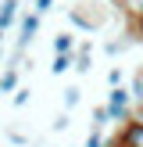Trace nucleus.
I'll return each mask as SVG.
<instances>
[{
    "mask_svg": "<svg viewBox=\"0 0 143 147\" xmlns=\"http://www.w3.org/2000/svg\"><path fill=\"white\" fill-rule=\"evenodd\" d=\"M90 68H93V43L86 40L82 47L75 50V72H79V76H86V72H90Z\"/></svg>",
    "mask_w": 143,
    "mask_h": 147,
    "instance_id": "obj_2",
    "label": "nucleus"
},
{
    "mask_svg": "<svg viewBox=\"0 0 143 147\" xmlns=\"http://www.w3.org/2000/svg\"><path fill=\"white\" fill-rule=\"evenodd\" d=\"M111 147H136V144H129V140H118V136H114V144Z\"/></svg>",
    "mask_w": 143,
    "mask_h": 147,
    "instance_id": "obj_17",
    "label": "nucleus"
},
{
    "mask_svg": "<svg viewBox=\"0 0 143 147\" xmlns=\"http://www.w3.org/2000/svg\"><path fill=\"white\" fill-rule=\"evenodd\" d=\"M107 122H111V111H107V104H104V108H93V133H100Z\"/></svg>",
    "mask_w": 143,
    "mask_h": 147,
    "instance_id": "obj_8",
    "label": "nucleus"
},
{
    "mask_svg": "<svg viewBox=\"0 0 143 147\" xmlns=\"http://www.w3.org/2000/svg\"><path fill=\"white\" fill-rule=\"evenodd\" d=\"M136 29H140V32H143V18H136Z\"/></svg>",
    "mask_w": 143,
    "mask_h": 147,
    "instance_id": "obj_20",
    "label": "nucleus"
},
{
    "mask_svg": "<svg viewBox=\"0 0 143 147\" xmlns=\"http://www.w3.org/2000/svg\"><path fill=\"white\" fill-rule=\"evenodd\" d=\"M132 93H129V86H118V90L107 93V111H111V122H129L132 119Z\"/></svg>",
    "mask_w": 143,
    "mask_h": 147,
    "instance_id": "obj_1",
    "label": "nucleus"
},
{
    "mask_svg": "<svg viewBox=\"0 0 143 147\" xmlns=\"http://www.w3.org/2000/svg\"><path fill=\"white\" fill-rule=\"evenodd\" d=\"M132 40H136V36H125V40H111V43H104V50H107V54H122V50H129V47H132Z\"/></svg>",
    "mask_w": 143,
    "mask_h": 147,
    "instance_id": "obj_9",
    "label": "nucleus"
},
{
    "mask_svg": "<svg viewBox=\"0 0 143 147\" xmlns=\"http://www.w3.org/2000/svg\"><path fill=\"white\" fill-rule=\"evenodd\" d=\"M54 54H75V36L72 32H57L54 36Z\"/></svg>",
    "mask_w": 143,
    "mask_h": 147,
    "instance_id": "obj_6",
    "label": "nucleus"
},
{
    "mask_svg": "<svg viewBox=\"0 0 143 147\" xmlns=\"http://www.w3.org/2000/svg\"><path fill=\"white\" fill-rule=\"evenodd\" d=\"M118 140H129V144H136V147H143V126H136L132 119L122 126V133H118Z\"/></svg>",
    "mask_w": 143,
    "mask_h": 147,
    "instance_id": "obj_5",
    "label": "nucleus"
},
{
    "mask_svg": "<svg viewBox=\"0 0 143 147\" xmlns=\"http://www.w3.org/2000/svg\"><path fill=\"white\" fill-rule=\"evenodd\" d=\"M75 104H79V86H68L64 90V111H72Z\"/></svg>",
    "mask_w": 143,
    "mask_h": 147,
    "instance_id": "obj_11",
    "label": "nucleus"
},
{
    "mask_svg": "<svg viewBox=\"0 0 143 147\" xmlns=\"http://www.w3.org/2000/svg\"><path fill=\"white\" fill-rule=\"evenodd\" d=\"M18 22V0H0V29H11Z\"/></svg>",
    "mask_w": 143,
    "mask_h": 147,
    "instance_id": "obj_3",
    "label": "nucleus"
},
{
    "mask_svg": "<svg viewBox=\"0 0 143 147\" xmlns=\"http://www.w3.org/2000/svg\"><path fill=\"white\" fill-rule=\"evenodd\" d=\"M129 93H132V100H136V104H143V72H140L136 79H132V86H129Z\"/></svg>",
    "mask_w": 143,
    "mask_h": 147,
    "instance_id": "obj_10",
    "label": "nucleus"
},
{
    "mask_svg": "<svg viewBox=\"0 0 143 147\" xmlns=\"http://www.w3.org/2000/svg\"><path fill=\"white\" fill-rule=\"evenodd\" d=\"M86 147H104V136H100V133H90V136H86Z\"/></svg>",
    "mask_w": 143,
    "mask_h": 147,
    "instance_id": "obj_16",
    "label": "nucleus"
},
{
    "mask_svg": "<svg viewBox=\"0 0 143 147\" xmlns=\"http://www.w3.org/2000/svg\"><path fill=\"white\" fill-rule=\"evenodd\" d=\"M50 7H54V0H32V11L39 14V18H43V14L50 11Z\"/></svg>",
    "mask_w": 143,
    "mask_h": 147,
    "instance_id": "obj_14",
    "label": "nucleus"
},
{
    "mask_svg": "<svg viewBox=\"0 0 143 147\" xmlns=\"http://www.w3.org/2000/svg\"><path fill=\"white\" fill-rule=\"evenodd\" d=\"M29 97H32V93H29V86H21V90L14 93V108H25V104H29Z\"/></svg>",
    "mask_w": 143,
    "mask_h": 147,
    "instance_id": "obj_13",
    "label": "nucleus"
},
{
    "mask_svg": "<svg viewBox=\"0 0 143 147\" xmlns=\"http://www.w3.org/2000/svg\"><path fill=\"white\" fill-rule=\"evenodd\" d=\"M122 79H125V76H122V68H111V72H107V86H111V90H118Z\"/></svg>",
    "mask_w": 143,
    "mask_h": 147,
    "instance_id": "obj_12",
    "label": "nucleus"
},
{
    "mask_svg": "<svg viewBox=\"0 0 143 147\" xmlns=\"http://www.w3.org/2000/svg\"><path fill=\"white\" fill-rule=\"evenodd\" d=\"M4 36H7V29H0V47H4Z\"/></svg>",
    "mask_w": 143,
    "mask_h": 147,
    "instance_id": "obj_19",
    "label": "nucleus"
},
{
    "mask_svg": "<svg viewBox=\"0 0 143 147\" xmlns=\"http://www.w3.org/2000/svg\"><path fill=\"white\" fill-rule=\"evenodd\" d=\"M68 68H75V54H54V61H50V72H54V76H64Z\"/></svg>",
    "mask_w": 143,
    "mask_h": 147,
    "instance_id": "obj_7",
    "label": "nucleus"
},
{
    "mask_svg": "<svg viewBox=\"0 0 143 147\" xmlns=\"http://www.w3.org/2000/svg\"><path fill=\"white\" fill-rule=\"evenodd\" d=\"M68 126H72L68 111H61V115H57V119H54V129H57V133H64V129H68Z\"/></svg>",
    "mask_w": 143,
    "mask_h": 147,
    "instance_id": "obj_15",
    "label": "nucleus"
},
{
    "mask_svg": "<svg viewBox=\"0 0 143 147\" xmlns=\"http://www.w3.org/2000/svg\"><path fill=\"white\" fill-rule=\"evenodd\" d=\"M0 93H18V65H7L0 72Z\"/></svg>",
    "mask_w": 143,
    "mask_h": 147,
    "instance_id": "obj_4",
    "label": "nucleus"
},
{
    "mask_svg": "<svg viewBox=\"0 0 143 147\" xmlns=\"http://www.w3.org/2000/svg\"><path fill=\"white\" fill-rule=\"evenodd\" d=\"M7 68V65H4V47H0V72H4Z\"/></svg>",
    "mask_w": 143,
    "mask_h": 147,
    "instance_id": "obj_18",
    "label": "nucleus"
}]
</instances>
